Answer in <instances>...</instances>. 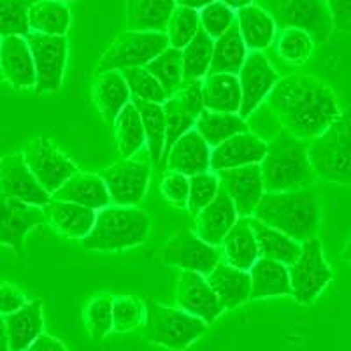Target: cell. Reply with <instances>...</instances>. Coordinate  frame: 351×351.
<instances>
[{
    "mask_svg": "<svg viewBox=\"0 0 351 351\" xmlns=\"http://www.w3.org/2000/svg\"><path fill=\"white\" fill-rule=\"evenodd\" d=\"M236 23L244 44L252 51H263L267 49L276 39V21L260 5H247L236 12Z\"/></svg>",
    "mask_w": 351,
    "mask_h": 351,
    "instance_id": "obj_29",
    "label": "cell"
},
{
    "mask_svg": "<svg viewBox=\"0 0 351 351\" xmlns=\"http://www.w3.org/2000/svg\"><path fill=\"white\" fill-rule=\"evenodd\" d=\"M206 280L211 285L213 291L216 293L225 311L237 309L250 300V293H252L250 272L232 267L225 262H219L215 271L206 276Z\"/></svg>",
    "mask_w": 351,
    "mask_h": 351,
    "instance_id": "obj_25",
    "label": "cell"
},
{
    "mask_svg": "<svg viewBox=\"0 0 351 351\" xmlns=\"http://www.w3.org/2000/svg\"><path fill=\"white\" fill-rule=\"evenodd\" d=\"M132 104L139 111L141 121H143L144 137L148 144L149 158L156 167L162 164V155L165 148V112L162 104L146 102V100L132 99Z\"/></svg>",
    "mask_w": 351,
    "mask_h": 351,
    "instance_id": "obj_37",
    "label": "cell"
},
{
    "mask_svg": "<svg viewBox=\"0 0 351 351\" xmlns=\"http://www.w3.org/2000/svg\"><path fill=\"white\" fill-rule=\"evenodd\" d=\"M221 250H223L225 263H228L232 267L246 272L253 267V263L260 256L255 234H253L252 227H250L247 218L237 219L236 225L225 236L223 243H221Z\"/></svg>",
    "mask_w": 351,
    "mask_h": 351,
    "instance_id": "obj_33",
    "label": "cell"
},
{
    "mask_svg": "<svg viewBox=\"0 0 351 351\" xmlns=\"http://www.w3.org/2000/svg\"><path fill=\"white\" fill-rule=\"evenodd\" d=\"M56 2H64L65 4V2H74V0H56Z\"/></svg>",
    "mask_w": 351,
    "mask_h": 351,
    "instance_id": "obj_59",
    "label": "cell"
},
{
    "mask_svg": "<svg viewBox=\"0 0 351 351\" xmlns=\"http://www.w3.org/2000/svg\"><path fill=\"white\" fill-rule=\"evenodd\" d=\"M216 176L219 180V186L223 188L234 202L239 218H250L255 211L256 204L265 193L260 164L218 171Z\"/></svg>",
    "mask_w": 351,
    "mask_h": 351,
    "instance_id": "obj_18",
    "label": "cell"
},
{
    "mask_svg": "<svg viewBox=\"0 0 351 351\" xmlns=\"http://www.w3.org/2000/svg\"><path fill=\"white\" fill-rule=\"evenodd\" d=\"M219 190V180L216 172L208 171L190 176V193H188L186 209L195 218L209 202L216 197Z\"/></svg>",
    "mask_w": 351,
    "mask_h": 351,
    "instance_id": "obj_47",
    "label": "cell"
},
{
    "mask_svg": "<svg viewBox=\"0 0 351 351\" xmlns=\"http://www.w3.org/2000/svg\"><path fill=\"white\" fill-rule=\"evenodd\" d=\"M152 232L149 215L137 208L108 206L97 211L92 232L83 239L88 252H123L141 246Z\"/></svg>",
    "mask_w": 351,
    "mask_h": 351,
    "instance_id": "obj_4",
    "label": "cell"
},
{
    "mask_svg": "<svg viewBox=\"0 0 351 351\" xmlns=\"http://www.w3.org/2000/svg\"><path fill=\"white\" fill-rule=\"evenodd\" d=\"M44 215L48 218V223L67 239H81L92 232L95 223L97 211L88 209L74 202L51 199L44 206Z\"/></svg>",
    "mask_w": 351,
    "mask_h": 351,
    "instance_id": "obj_23",
    "label": "cell"
},
{
    "mask_svg": "<svg viewBox=\"0 0 351 351\" xmlns=\"http://www.w3.org/2000/svg\"><path fill=\"white\" fill-rule=\"evenodd\" d=\"M299 258L288 267L291 297L300 306H311L334 280V272L325 258L324 244L318 237L304 241Z\"/></svg>",
    "mask_w": 351,
    "mask_h": 351,
    "instance_id": "obj_7",
    "label": "cell"
},
{
    "mask_svg": "<svg viewBox=\"0 0 351 351\" xmlns=\"http://www.w3.org/2000/svg\"><path fill=\"white\" fill-rule=\"evenodd\" d=\"M252 293L250 300L269 299V297H291L288 267L271 258H258L250 269Z\"/></svg>",
    "mask_w": 351,
    "mask_h": 351,
    "instance_id": "obj_28",
    "label": "cell"
},
{
    "mask_svg": "<svg viewBox=\"0 0 351 351\" xmlns=\"http://www.w3.org/2000/svg\"><path fill=\"white\" fill-rule=\"evenodd\" d=\"M23 160L40 186L53 193L77 172V165L49 137H37L23 149Z\"/></svg>",
    "mask_w": 351,
    "mask_h": 351,
    "instance_id": "obj_11",
    "label": "cell"
},
{
    "mask_svg": "<svg viewBox=\"0 0 351 351\" xmlns=\"http://www.w3.org/2000/svg\"><path fill=\"white\" fill-rule=\"evenodd\" d=\"M172 104L176 108H180L181 111L190 114L192 118H199L200 112L204 111V102H202V80H193L186 81L180 84V88L176 90L172 97H169Z\"/></svg>",
    "mask_w": 351,
    "mask_h": 351,
    "instance_id": "obj_50",
    "label": "cell"
},
{
    "mask_svg": "<svg viewBox=\"0 0 351 351\" xmlns=\"http://www.w3.org/2000/svg\"><path fill=\"white\" fill-rule=\"evenodd\" d=\"M276 53L290 65H304L315 51V40L300 28H281L276 34Z\"/></svg>",
    "mask_w": 351,
    "mask_h": 351,
    "instance_id": "obj_40",
    "label": "cell"
},
{
    "mask_svg": "<svg viewBox=\"0 0 351 351\" xmlns=\"http://www.w3.org/2000/svg\"><path fill=\"white\" fill-rule=\"evenodd\" d=\"M167 48L169 39L165 32H136V30L121 32L100 58L95 76L108 71L144 67Z\"/></svg>",
    "mask_w": 351,
    "mask_h": 351,
    "instance_id": "obj_8",
    "label": "cell"
},
{
    "mask_svg": "<svg viewBox=\"0 0 351 351\" xmlns=\"http://www.w3.org/2000/svg\"><path fill=\"white\" fill-rule=\"evenodd\" d=\"M195 128L202 139L209 144V148H216L218 144L225 143L230 137L237 134L247 132L246 120H243L239 114H230V112H213L204 109L195 121Z\"/></svg>",
    "mask_w": 351,
    "mask_h": 351,
    "instance_id": "obj_36",
    "label": "cell"
},
{
    "mask_svg": "<svg viewBox=\"0 0 351 351\" xmlns=\"http://www.w3.org/2000/svg\"><path fill=\"white\" fill-rule=\"evenodd\" d=\"M237 77L241 84V95H243L239 116L246 120L247 116L267 99L274 84L280 81V74L262 51H250Z\"/></svg>",
    "mask_w": 351,
    "mask_h": 351,
    "instance_id": "obj_15",
    "label": "cell"
},
{
    "mask_svg": "<svg viewBox=\"0 0 351 351\" xmlns=\"http://www.w3.org/2000/svg\"><path fill=\"white\" fill-rule=\"evenodd\" d=\"M112 127H114L116 148L121 158H132L146 144L139 111L132 102L121 109Z\"/></svg>",
    "mask_w": 351,
    "mask_h": 351,
    "instance_id": "obj_38",
    "label": "cell"
},
{
    "mask_svg": "<svg viewBox=\"0 0 351 351\" xmlns=\"http://www.w3.org/2000/svg\"><path fill=\"white\" fill-rule=\"evenodd\" d=\"M160 192L172 206L178 209H186L188 193H190V178L181 172H169L162 178Z\"/></svg>",
    "mask_w": 351,
    "mask_h": 351,
    "instance_id": "obj_51",
    "label": "cell"
},
{
    "mask_svg": "<svg viewBox=\"0 0 351 351\" xmlns=\"http://www.w3.org/2000/svg\"><path fill=\"white\" fill-rule=\"evenodd\" d=\"M215 0H176V5L180 8H188V9H195V11H200L206 5L213 4Z\"/></svg>",
    "mask_w": 351,
    "mask_h": 351,
    "instance_id": "obj_55",
    "label": "cell"
},
{
    "mask_svg": "<svg viewBox=\"0 0 351 351\" xmlns=\"http://www.w3.org/2000/svg\"><path fill=\"white\" fill-rule=\"evenodd\" d=\"M200 28L199 11L176 5L174 12L169 18L165 36L169 39V46L176 49H183L193 37L197 36Z\"/></svg>",
    "mask_w": 351,
    "mask_h": 351,
    "instance_id": "obj_44",
    "label": "cell"
},
{
    "mask_svg": "<svg viewBox=\"0 0 351 351\" xmlns=\"http://www.w3.org/2000/svg\"><path fill=\"white\" fill-rule=\"evenodd\" d=\"M46 223L48 218L43 208L0 195V244L12 247L20 258L25 256V237L28 232Z\"/></svg>",
    "mask_w": 351,
    "mask_h": 351,
    "instance_id": "obj_14",
    "label": "cell"
},
{
    "mask_svg": "<svg viewBox=\"0 0 351 351\" xmlns=\"http://www.w3.org/2000/svg\"><path fill=\"white\" fill-rule=\"evenodd\" d=\"M219 2L230 8L232 11H239V9H244L253 4V0H219Z\"/></svg>",
    "mask_w": 351,
    "mask_h": 351,
    "instance_id": "obj_57",
    "label": "cell"
},
{
    "mask_svg": "<svg viewBox=\"0 0 351 351\" xmlns=\"http://www.w3.org/2000/svg\"><path fill=\"white\" fill-rule=\"evenodd\" d=\"M160 258L169 267H178L183 271L199 272L208 276L221 262L218 247L204 243L195 232L181 227L174 236L164 244Z\"/></svg>",
    "mask_w": 351,
    "mask_h": 351,
    "instance_id": "obj_13",
    "label": "cell"
},
{
    "mask_svg": "<svg viewBox=\"0 0 351 351\" xmlns=\"http://www.w3.org/2000/svg\"><path fill=\"white\" fill-rule=\"evenodd\" d=\"M83 322L93 341H102L112 332V297L97 295L84 306Z\"/></svg>",
    "mask_w": 351,
    "mask_h": 351,
    "instance_id": "obj_42",
    "label": "cell"
},
{
    "mask_svg": "<svg viewBox=\"0 0 351 351\" xmlns=\"http://www.w3.org/2000/svg\"><path fill=\"white\" fill-rule=\"evenodd\" d=\"M9 351H25L44 334V304L40 299L28 300L16 313L4 316Z\"/></svg>",
    "mask_w": 351,
    "mask_h": 351,
    "instance_id": "obj_26",
    "label": "cell"
},
{
    "mask_svg": "<svg viewBox=\"0 0 351 351\" xmlns=\"http://www.w3.org/2000/svg\"><path fill=\"white\" fill-rule=\"evenodd\" d=\"M34 0H0V37H27L30 34L28 9Z\"/></svg>",
    "mask_w": 351,
    "mask_h": 351,
    "instance_id": "obj_45",
    "label": "cell"
},
{
    "mask_svg": "<svg viewBox=\"0 0 351 351\" xmlns=\"http://www.w3.org/2000/svg\"><path fill=\"white\" fill-rule=\"evenodd\" d=\"M213 46L215 40L199 28L197 36L181 49V58H183V80H204L206 74H209L213 58Z\"/></svg>",
    "mask_w": 351,
    "mask_h": 351,
    "instance_id": "obj_39",
    "label": "cell"
},
{
    "mask_svg": "<svg viewBox=\"0 0 351 351\" xmlns=\"http://www.w3.org/2000/svg\"><path fill=\"white\" fill-rule=\"evenodd\" d=\"M241 84L236 74H208L202 80L204 109L239 114Z\"/></svg>",
    "mask_w": 351,
    "mask_h": 351,
    "instance_id": "obj_30",
    "label": "cell"
},
{
    "mask_svg": "<svg viewBox=\"0 0 351 351\" xmlns=\"http://www.w3.org/2000/svg\"><path fill=\"white\" fill-rule=\"evenodd\" d=\"M176 0H127V27L136 32H165Z\"/></svg>",
    "mask_w": 351,
    "mask_h": 351,
    "instance_id": "obj_31",
    "label": "cell"
},
{
    "mask_svg": "<svg viewBox=\"0 0 351 351\" xmlns=\"http://www.w3.org/2000/svg\"><path fill=\"white\" fill-rule=\"evenodd\" d=\"M341 258H343L344 262L351 263V237L346 241V244H344L343 252H341Z\"/></svg>",
    "mask_w": 351,
    "mask_h": 351,
    "instance_id": "obj_58",
    "label": "cell"
},
{
    "mask_svg": "<svg viewBox=\"0 0 351 351\" xmlns=\"http://www.w3.org/2000/svg\"><path fill=\"white\" fill-rule=\"evenodd\" d=\"M0 195L18 199L30 206L44 208L51 200L36 176L25 164L21 153H9L0 158Z\"/></svg>",
    "mask_w": 351,
    "mask_h": 351,
    "instance_id": "obj_17",
    "label": "cell"
},
{
    "mask_svg": "<svg viewBox=\"0 0 351 351\" xmlns=\"http://www.w3.org/2000/svg\"><path fill=\"white\" fill-rule=\"evenodd\" d=\"M144 67H146V71L149 74H153L158 80V83L164 88L167 99L174 95L176 90L183 83V58H181V49H176L169 46L167 49H164L156 58H153Z\"/></svg>",
    "mask_w": 351,
    "mask_h": 351,
    "instance_id": "obj_41",
    "label": "cell"
},
{
    "mask_svg": "<svg viewBox=\"0 0 351 351\" xmlns=\"http://www.w3.org/2000/svg\"><path fill=\"white\" fill-rule=\"evenodd\" d=\"M28 25L30 32L65 37L71 27V11L64 2L37 0L28 9Z\"/></svg>",
    "mask_w": 351,
    "mask_h": 351,
    "instance_id": "obj_35",
    "label": "cell"
},
{
    "mask_svg": "<svg viewBox=\"0 0 351 351\" xmlns=\"http://www.w3.org/2000/svg\"><path fill=\"white\" fill-rule=\"evenodd\" d=\"M99 176L104 181L109 200L114 206L136 208L146 195L152 180V167L144 160L121 158L100 171Z\"/></svg>",
    "mask_w": 351,
    "mask_h": 351,
    "instance_id": "obj_12",
    "label": "cell"
},
{
    "mask_svg": "<svg viewBox=\"0 0 351 351\" xmlns=\"http://www.w3.org/2000/svg\"><path fill=\"white\" fill-rule=\"evenodd\" d=\"M283 130L302 141L322 136L339 116V99L328 83L311 74L280 77L265 99Z\"/></svg>",
    "mask_w": 351,
    "mask_h": 351,
    "instance_id": "obj_1",
    "label": "cell"
},
{
    "mask_svg": "<svg viewBox=\"0 0 351 351\" xmlns=\"http://www.w3.org/2000/svg\"><path fill=\"white\" fill-rule=\"evenodd\" d=\"M143 335L149 344L169 351H184L208 332L209 325L180 307H169L155 299L144 300Z\"/></svg>",
    "mask_w": 351,
    "mask_h": 351,
    "instance_id": "obj_6",
    "label": "cell"
},
{
    "mask_svg": "<svg viewBox=\"0 0 351 351\" xmlns=\"http://www.w3.org/2000/svg\"><path fill=\"white\" fill-rule=\"evenodd\" d=\"M247 56V48L239 34L237 23L215 40L209 74H239Z\"/></svg>",
    "mask_w": 351,
    "mask_h": 351,
    "instance_id": "obj_34",
    "label": "cell"
},
{
    "mask_svg": "<svg viewBox=\"0 0 351 351\" xmlns=\"http://www.w3.org/2000/svg\"><path fill=\"white\" fill-rule=\"evenodd\" d=\"M165 169L169 172H181L188 178L211 171V148L195 128L176 141L165 160Z\"/></svg>",
    "mask_w": 351,
    "mask_h": 351,
    "instance_id": "obj_22",
    "label": "cell"
},
{
    "mask_svg": "<svg viewBox=\"0 0 351 351\" xmlns=\"http://www.w3.org/2000/svg\"><path fill=\"white\" fill-rule=\"evenodd\" d=\"M176 302L180 309L202 319L206 325L215 324L225 311L206 276L193 271H181V274L178 276Z\"/></svg>",
    "mask_w": 351,
    "mask_h": 351,
    "instance_id": "obj_16",
    "label": "cell"
},
{
    "mask_svg": "<svg viewBox=\"0 0 351 351\" xmlns=\"http://www.w3.org/2000/svg\"><path fill=\"white\" fill-rule=\"evenodd\" d=\"M27 302V295L16 285L0 283V315L8 316L11 313H16Z\"/></svg>",
    "mask_w": 351,
    "mask_h": 351,
    "instance_id": "obj_52",
    "label": "cell"
},
{
    "mask_svg": "<svg viewBox=\"0 0 351 351\" xmlns=\"http://www.w3.org/2000/svg\"><path fill=\"white\" fill-rule=\"evenodd\" d=\"M0 351H9L8 328H5V319L2 315H0Z\"/></svg>",
    "mask_w": 351,
    "mask_h": 351,
    "instance_id": "obj_56",
    "label": "cell"
},
{
    "mask_svg": "<svg viewBox=\"0 0 351 351\" xmlns=\"http://www.w3.org/2000/svg\"><path fill=\"white\" fill-rule=\"evenodd\" d=\"M0 40H2V37H0ZM4 80V77H2V69H0V81Z\"/></svg>",
    "mask_w": 351,
    "mask_h": 351,
    "instance_id": "obj_60",
    "label": "cell"
},
{
    "mask_svg": "<svg viewBox=\"0 0 351 351\" xmlns=\"http://www.w3.org/2000/svg\"><path fill=\"white\" fill-rule=\"evenodd\" d=\"M237 219L239 215L234 208V202L223 188L219 186L215 199L195 216V234L204 243L218 247L221 246L225 236L236 225Z\"/></svg>",
    "mask_w": 351,
    "mask_h": 351,
    "instance_id": "obj_20",
    "label": "cell"
},
{
    "mask_svg": "<svg viewBox=\"0 0 351 351\" xmlns=\"http://www.w3.org/2000/svg\"><path fill=\"white\" fill-rule=\"evenodd\" d=\"M252 216L302 244L316 237L324 218L318 188L313 184L295 192L263 193Z\"/></svg>",
    "mask_w": 351,
    "mask_h": 351,
    "instance_id": "obj_2",
    "label": "cell"
},
{
    "mask_svg": "<svg viewBox=\"0 0 351 351\" xmlns=\"http://www.w3.org/2000/svg\"><path fill=\"white\" fill-rule=\"evenodd\" d=\"M265 153H267V144L258 137L250 132L237 134L211 149V171L218 172L260 164Z\"/></svg>",
    "mask_w": 351,
    "mask_h": 351,
    "instance_id": "obj_21",
    "label": "cell"
},
{
    "mask_svg": "<svg viewBox=\"0 0 351 351\" xmlns=\"http://www.w3.org/2000/svg\"><path fill=\"white\" fill-rule=\"evenodd\" d=\"M25 39L36 65L37 80L34 90L37 95L60 92L64 84L65 65H67V37L30 32Z\"/></svg>",
    "mask_w": 351,
    "mask_h": 351,
    "instance_id": "obj_10",
    "label": "cell"
},
{
    "mask_svg": "<svg viewBox=\"0 0 351 351\" xmlns=\"http://www.w3.org/2000/svg\"><path fill=\"white\" fill-rule=\"evenodd\" d=\"M309 160L318 180L351 186V108L343 109L330 127L309 143Z\"/></svg>",
    "mask_w": 351,
    "mask_h": 351,
    "instance_id": "obj_5",
    "label": "cell"
},
{
    "mask_svg": "<svg viewBox=\"0 0 351 351\" xmlns=\"http://www.w3.org/2000/svg\"><path fill=\"white\" fill-rule=\"evenodd\" d=\"M265 193L295 192L316 183V172L309 160L307 141L293 137L287 130L267 144V153L260 162Z\"/></svg>",
    "mask_w": 351,
    "mask_h": 351,
    "instance_id": "obj_3",
    "label": "cell"
},
{
    "mask_svg": "<svg viewBox=\"0 0 351 351\" xmlns=\"http://www.w3.org/2000/svg\"><path fill=\"white\" fill-rule=\"evenodd\" d=\"M92 95L102 120L108 125H114L121 109L132 99L130 90L120 71H108L104 74H99L93 81Z\"/></svg>",
    "mask_w": 351,
    "mask_h": 351,
    "instance_id": "obj_27",
    "label": "cell"
},
{
    "mask_svg": "<svg viewBox=\"0 0 351 351\" xmlns=\"http://www.w3.org/2000/svg\"><path fill=\"white\" fill-rule=\"evenodd\" d=\"M25 351H69L60 339L49 334H40Z\"/></svg>",
    "mask_w": 351,
    "mask_h": 351,
    "instance_id": "obj_54",
    "label": "cell"
},
{
    "mask_svg": "<svg viewBox=\"0 0 351 351\" xmlns=\"http://www.w3.org/2000/svg\"><path fill=\"white\" fill-rule=\"evenodd\" d=\"M271 14L280 28H300L315 44H325L332 37L330 11L325 0H269Z\"/></svg>",
    "mask_w": 351,
    "mask_h": 351,
    "instance_id": "obj_9",
    "label": "cell"
},
{
    "mask_svg": "<svg viewBox=\"0 0 351 351\" xmlns=\"http://www.w3.org/2000/svg\"><path fill=\"white\" fill-rule=\"evenodd\" d=\"M2 77L16 90L36 88V65L25 37L11 36L0 40Z\"/></svg>",
    "mask_w": 351,
    "mask_h": 351,
    "instance_id": "obj_19",
    "label": "cell"
},
{
    "mask_svg": "<svg viewBox=\"0 0 351 351\" xmlns=\"http://www.w3.org/2000/svg\"><path fill=\"white\" fill-rule=\"evenodd\" d=\"M200 28L208 34L213 40L223 36L232 25L236 23V12L221 4L219 0H215L213 4L206 5L199 11Z\"/></svg>",
    "mask_w": 351,
    "mask_h": 351,
    "instance_id": "obj_48",
    "label": "cell"
},
{
    "mask_svg": "<svg viewBox=\"0 0 351 351\" xmlns=\"http://www.w3.org/2000/svg\"><path fill=\"white\" fill-rule=\"evenodd\" d=\"M144 302L136 297H112V332L127 334L143 327Z\"/></svg>",
    "mask_w": 351,
    "mask_h": 351,
    "instance_id": "obj_46",
    "label": "cell"
},
{
    "mask_svg": "<svg viewBox=\"0 0 351 351\" xmlns=\"http://www.w3.org/2000/svg\"><path fill=\"white\" fill-rule=\"evenodd\" d=\"M246 125L247 132L253 134L255 137H258V139L263 141L265 144L274 141L276 137L280 136L281 130H283L280 120L276 118V114L272 112V109L269 108L265 100H263L262 104H260L252 114L247 116Z\"/></svg>",
    "mask_w": 351,
    "mask_h": 351,
    "instance_id": "obj_49",
    "label": "cell"
},
{
    "mask_svg": "<svg viewBox=\"0 0 351 351\" xmlns=\"http://www.w3.org/2000/svg\"><path fill=\"white\" fill-rule=\"evenodd\" d=\"M332 16L334 30L351 34V0H325Z\"/></svg>",
    "mask_w": 351,
    "mask_h": 351,
    "instance_id": "obj_53",
    "label": "cell"
},
{
    "mask_svg": "<svg viewBox=\"0 0 351 351\" xmlns=\"http://www.w3.org/2000/svg\"><path fill=\"white\" fill-rule=\"evenodd\" d=\"M121 76L130 90L132 99L146 100V102H155V104H164L167 100L164 88L158 83L153 74L146 71V67H130L123 69Z\"/></svg>",
    "mask_w": 351,
    "mask_h": 351,
    "instance_id": "obj_43",
    "label": "cell"
},
{
    "mask_svg": "<svg viewBox=\"0 0 351 351\" xmlns=\"http://www.w3.org/2000/svg\"><path fill=\"white\" fill-rule=\"evenodd\" d=\"M247 221H250V227L255 234L260 258L276 260V262L283 263L287 267H290L291 263L299 258L300 252H302L300 243L285 236L283 232L263 225L262 221L255 219L253 216H250Z\"/></svg>",
    "mask_w": 351,
    "mask_h": 351,
    "instance_id": "obj_32",
    "label": "cell"
},
{
    "mask_svg": "<svg viewBox=\"0 0 351 351\" xmlns=\"http://www.w3.org/2000/svg\"><path fill=\"white\" fill-rule=\"evenodd\" d=\"M55 200H64V202L80 204L83 208L100 211L108 208L109 200L108 188L99 174L92 172H80L69 178L64 184L51 195Z\"/></svg>",
    "mask_w": 351,
    "mask_h": 351,
    "instance_id": "obj_24",
    "label": "cell"
}]
</instances>
